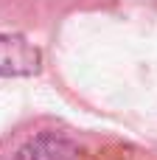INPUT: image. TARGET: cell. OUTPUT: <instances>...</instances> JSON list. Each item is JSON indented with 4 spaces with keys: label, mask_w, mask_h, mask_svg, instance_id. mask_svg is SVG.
I'll return each instance as SVG.
<instances>
[{
    "label": "cell",
    "mask_w": 157,
    "mask_h": 160,
    "mask_svg": "<svg viewBox=\"0 0 157 160\" xmlns=\"http://www.w3.org/2000/svg\"><path fill=\"white\" fill-rule=\"evenodd\" d=\"M42 68V53L22 34H0V76H34Z\"/></svg>",
    "instance_id": "1"
},
{
    "label": "cell",
    "mask_w": 157,
    "mask_h": 160,
    "mask_svg": "<svg viewBox=\"0 0 157 160\" xmlns=\"http://www.w3.org/2000/svg\"><path fill=\"white\" fill-rule=\"evenodd\" d=\"M17 160H81V158H79L76 143L53 135V132H45V135H37L34 141H28L20 149Z\"/></svg>",
    "instance_id": "2"
}]
</instances>
